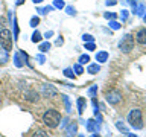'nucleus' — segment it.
<instances>
[{
  "mask_svg": "<svg viewBox=\"0 0 146 137\" xmlns=\"http://www.w3.org/2000/svg\"><path fill=\"white\" fill-rule=\"evenodd\" d=\"M135 40H137V43L139 44H146V29H140L139 32H137V35H135Z\"/></svg>",
  "mask_w": 146,
  "mask_h": 137,
  "instance_id": "9",
  "label": "nucleus"
},
{
  "mask_svg": "<svg viewBox=\"0 0 146 137\" xmlns=\"http://www.w3.org/2000/svg\"><path fill=\"white\" fill-rule=\"evenodd\" d=\"M104 17L107 18V20H114V18H116V14L114 12H105Z\"/></svg>",
  "mask_w": 146,
  "mask_h": 137,
  "instance_id": "32",
  "label": "nucleus"
},
{
  "mask_svg": "<svg viewBox=\"0 0 146 137\" xmlns=\"http://www.w3.org/2000/svg\"><path fill=\"white\" fill-rule=\"evenodd\" d=\"M73 70L76 72V75H81V73H84V68H82V64H75V66H73Z\"/></svg>",
  "mask_w": 146,
  "mask_h": 137,
  "instance_id": "24",
  "label": "nucleus"
},
{
  "mask_svg": "<svg viewBox=\"0 0 146 137\" xmlns=\"http://www.w3.org/2000/svg\"><path fill=\"white\" fill-rule=\"evenodd\" d=\"M52 35H53V31H47V32L44 34V38H46V40H49Z\"/></svg>",
  "mask_w": 146,
  "mask_h": 137,
  "instance_id": "37",
  "label": "nucleus"
},
{
  "mask_svg": "<svg viewBox=\"0 0 146 137\" xmlns=\"http://www.w3.org/2000/svg\"><path fill=\"white\" fill-rule=\"evenodd\" d=\"M14 40L18 38V25H17V18H14Z\"/></svg>",
  "mask_w": 146,
  "mask_h": 137,
  "instance_id": "28",
  "label": "nucleus"
},
{
  "mask_svg": "<svg viewBox=\"0 0 146 137\" xmlns=\"http://www.w3.org/2000/svg\"><path fill=\"white\" fill-rule=\"evenodd\" d=\"M41 38H43V35H41L38 31H35L34 34H32V38H31V40H32V43H40Z\"/></svg>",
  "mask_w": 146,
  "mask_h": 137,
  "instance_id": "17",
  "label": "nucleus"
},
{
  "mask_svg": "<svg viewBox=\"0 0 146 137\" xmlns=\"http://www.w3.org/2000/svg\"><path fill=\"white\" fill-rule=\"evenodd\" d=\"M107 100L111 105H116V104H119L122 100V93L119 90H111V91H108L107 93Z\"/></svg>",
  "mask_w": 146,
  "mask_h": 137,
  "instance_id": "5",
  "label": "nucleus"
},
{
  "mask_svg": "<svg viewBox=\"0 0 146 137\" xmlns=\"http://www.w3.org/2000/svg\"><path fill=\"white\" fill-rule=\"evenodd\" d=\"M68 122H70V120H68V119H67V117H66V119H62V123H61V126H62V128H66Z\"/></svg>",
  "mask_w": 146,
  "mask_h": 137,
  "instance_id": "39",
  "label": "nucleus"
},
{
  "mask_svg": "<svg viewBox=\"0 0 146 137\" xmlns=\"http://www.w3.org/2000/svg\"><path fill=\"white\" fill-rule=\"evenodd\" d=\"M23 3H25V0H15V5H17V6H20V5H23Z\"/></svg>",
  "mask_w": 146,
  "mask_h": 137,
  "instance_id": "41",
  "label": "nucleus"
},
{
  "mask_svg": "<svg viewBox=\"0 0 146 137\" xmlns=\"http://www.w3.org/2000/svg\"><path fill=\"white\" fill-rule=\"evenodd\" d=\"M128 3L132 6V11H134V9L137 8V5H139V3H137V0H128Z\"/></svg>",
  "mask_w": 146,
  "mask_h": 137,
  "instance_id": "36",
  "label": "nucleus"
},
{
  "mask_svg": "<svg viewBox=\"0 0 146 137\" xmlns=\"http://www.w3.org/2000/svg\"><path fill=\"white\" fill-rule=\"evenodd\" d=\"M66 12L68 14V15H76V9L73 6H66Z\"/></svg>",
  "mask_w": 146,
  "mask_h": 137,
  "instance_id": "31",
  "label": "nucleus"
},
{
  "mask_svg": "<svg viewBox=\"0 0 146 137\" xmlns=\"http://www.w3.org/2000/svg\"><path fill=\"white\" fill-rule=\"evenodd\" d=\"M9 61V55H8V50H5L3 47L0 49V64H6Z\"/></svg>",
  "mask_w": 146,
  "mask_h": 137,
  "instance_id": "14",
  "label": "nucleus"
},
{
  "mask_svg": "<svg viewBox=\"0 0 146 137\" xmlns=\"http://www.w3.org/2000/svg\"><path fill=\"white\" fill-rule=\"evenodd\" d=\"M64 76H67V78H75V75H73V68H64Z\"/></svg>",
  "mask_w": 146,
  "mask_h": 137,
  "instance_id": "29",
  "label": "nucleus"
},
{
  "mask_svg": "<svg viewBox=\"0 0 146 137\" xmlns=\"http://www.w3.org/2000/svg\"><path fill=\"white\" fill-rule=\"evenodd\" d=\"M62 44H64V38L61 37V38H58V40H56V46H62Z\"/></svg>",
  "mask_w": 146,
  "mask_h": 137,
  "instance_id": "40",
  "label": "nucleus"
},
{
  "mask_svg": "<svg viewBox=\"0 0 146 137\" xmlns=\"http://www.w3.org/2000/svg\"><path fill=\"white\" fill-rule=\"evenodd\" d=\"M88 61H90L88 55H81V57H79V64H87Z\"/></svg>",
  "mask_w": 146,
  "mask_h": 137,
  "instance_id": "30",
  "label": "nucleus"
},
{
  "mask_svg": "<svg viewBox=\"0 0 146 137\" xmlns=\"http://www.w3.org/2000/svg\"><path fill=\"white\" fill-rule=\"evenodd\" d=\"M85 49H87V50H90V52H91V50H94V49H96V46H94V43H93V41H91V43H85Z\"/></svg>",
  "mask_w": 146,
  "mask_h": 137,
  "instance_id": "34",
  "label": "nucleus"
},
{
  "mask_svg": "<svg viewBox=\"0 0 146 137\" xmlns=\"http://www.w3.org/2000/svg\"><path fill=\"white\" fill-rule=\"evenodd\" d=\"M66 130V136L67 137H72V136H75L76 134V130H78V123L73 120V122H68L67 123V126L64 128Z\"/></svg>",
  "mask_w": 146,
  "mask_h": 137,
  "instance_id": "8",
  "label": "nucleus"
},
{
  "mask_svg": "<svg viewBox=\"0 0 146 137\" xmlns=\"http://www.w3.org/2000/svg\"><path fill=\"white\" fill-rule=\"evenodd\" d=\"M61 98H62L64 105H66V111L70 113V111H72V105H70V99H68V96H67V94H62Z\"/></svg>",
  "mask_w": 146,
  "mask_h": 137,
  "instance_id": "16",
  "label": "nucleus"
},
{
  "mask_svg": "<svg viewBox=\"0 0 146 137\" xmlns=\"http://www.w3.org/2000/svg\"><path fill=\"white\" fill-rule=\"evenodd\" d=\"M82 40H84V43H91V41H94V37L90 34H84L82 35Z\"/></svg>",
  "mask_w": 146,
  "mask_h": 137,
  "instance_id": "27",
  "label": "nucleus"
},
{
  "mask_svg": "<svg viewBox=\"0 0 146 137\" xmlns=\"http://www.w3.org/2000/svg\"><path fill=\"white\" fill-rule=\"evenodd\" d=\"M32 137H49V134L43 130H36L34 134H32Z\"/></svg>",
  "mask_w": 146,
  "mask_h": 137,
  "instance_id": "21",
  "label": "nucleus"
},
{
  "mask_svg": "<svg viewBox=\"0 0 146 137\" xmlns=\"http://www.w3.org/2000/svg\"><path fill=\"white\" fill-rule=\"evenodd\" d=\"M53 9H55L53 6H44V8H38V9H36V12H40V14H43V15H44V14L52 12Z\"/></svg>",
  "mask_w": 146,
  "mask_h": 137,
  "instance_id": "18",
  "label": "nucleus"
},
{
  "mask_svg": "<svg viewBox=\"0 0 146 137\" xmlns=\"http://www.w3.org/2000/svg\"><path fill=\"white\" fill-rule=\"evenodd\" d=\"M43 94L46 98H53V96L58 94V90L50 84H43Z\"/></svg>",
  "mask_w": 146,
  "mask_h": 137,
  "instance_id": "6",
  "label": "nucleus"
},
{
  "mask_svg": "<svg viewBox=\"0 0 146 137\" xmlns=\"http://www.w3.org/2000/svg\"><path fill=\"white\" fill-rule=\"evenodd\" d=\"M85 126H87V131L88 132H99V122H96L94 119H88V120L85 122Z\"/></svg>",
  "mask_w": 146,
  "mask_h": 137,
  "instance_id": "7",
  "label": "nucleus"
},
{
  "mask_svg": "<svg viewBox=\"0 0 146 137\" xmlns=\"http://www.w3.org/2000/svg\"><path fill=\"white\" fill-rule=\"evenodd\" d=\"M110 27L114 29V31H117V29H120V27H122V25H120V23H117L116 20H111V21H110Z\"/></svg>",
  "mask_w": 146,
  "mask_h": 137,
  "instance_id": "25",
  "label": "nucleus"
},
{
  "mask_svg": "<svg viewBox=\"0 0 146 137\" xmlns=\"http://www.w3.org/2000/svg\"><path fill=\"white\" fill-rule=\"evenodd\" d=\"M79 137H84V136H82V134H81V136H79Z\"/></svg>",
  "mask_w": 146,
  "mask_h": 137,
  "instance_id": "45",
  "label": "nucleus"
},
{
  "mask_svg": "<svg viewBox=\"0 0 146 137\" xmlns=\"http://www.w3.org/2000/svg\"><path fill=\"white\" fill-rule=\"evenodd\" d=\"M38 25H40V18L36 17V15H34V17L31 18V21H29V26H32V27H36Z\"/></svg>",
  "mask_w": 146,
  "mask_h": 137,
  "instance_id": "22",
  "label": "nucleus"
},
{
  "mask_svg": "<svg viewBox=\"0 0 146 137\" xmlns=\"http://www.w3.org/2000/svg\"><path fill=\"white\" fill-rule=\"evenodd\" d=\"M0 46L5 50H11L12 49V34L8 29H2L0 31Z\"/></svg>",
  "mask_w": 146,
  "mask_h": 137,
  "instance_id": "4",
  "label": "nucleus"
},
{
  "mask_svg": "<svg viewBox=\"0 0 146 137\" xmlns=\"http://www.w3.org/2000/svg\"><path fill=\"white\" fill-rule=\"evenodd\" d=\"M85 110V99L84 98H78V113L82 114Z\"/></svg>",
  "mask_w": 146,
  "mask_h": 137,
  "instance_id": "15",
  "label": "nucleus"
},
{
  "mask_svg": "<svg viewBox=\"0 0 146 137\" xmlns=\"http://www.w3.org/2000/svg\"><path fill=\"white\" fill-rule=\"evenodd\" d=\"M117 3V0H107V6H114Z\"/></svg>",
  "mask_w": 146,
  "mask_h": 137,
  "instance_id": "38",
  "label": "nucleus"
},
{
  "mask_svg": "<svg viewBox=\"0 0 146 137\" xmlns=\"http://www.w3.org/2000/svg\"><path fill=\"white\" fill-rule=\"evenodd\" d=\"M99 70H100V66L98 63H96V64H90V66L87 67V73H90V75H96V73H99Z\"/></svg>",
  "mask_w": 146,
  "mask_h": 137,
  "instance_id": "12",
  "label": "nucleus"
},
{
  "mask_svg": "<svg viewBox=\"0 0 146 137\" xmlns=\"http://www.w3.org/2000/svg\"><path fill=\"white\" fill-rule=\"evenodd\" d=\"M52 6L56 9H62V8H66V3H64V0H53Z\"/></svg>",
  "mask_w": 146,
  "mask_h": 137,
  "instance_id": "20",
  "label": "nucleus"
},
{
  "mask_svg": "<svg viewBox=\"0 0 146 137\" xmlns=\"http://www.w3.org/2000/svg\"><path fill=\"white\" fill-rule=\"evenodd\" d=\"M36 61H38L40 64H44V63H46V58H44V55H38V57H36Z\"/></svg>",
  "mask_w": 146,
  "mask_h": 137,
  "instance_id": "35",
  "label": "nucleus"
},
{
  "mask_svg": "<svg viewBox=\"0 0 146 137\" xmlns=\"http://www.w3.org/2000/svg\"><path fill=\"white\" fill-rule=\"evenodd\" d=\"M40 52H47V50L50 49V43H49V40L47 41H44V43H40Z\"/></svg>",
  "mask_w": 146,
  "mask_h": 137,
  "instance_id": "19",
  "label": "nucleus"
},
{
  "mask_svg": "<svg viewBox=\"0 0 146 137\" xmlns=\"http://www.w3.org/2000/svg\"><path fill=\"white\" fill-rule=\"evenodd\" d=\"M132 12H135L139 17H143V15H145V12H146V5H143V3H139V5H137V8H135Z\"/></svg>",
  "mask_w": 146,
  "mask_h": 137,
  "instance_id": "13",
  "label": "nucleus"
},
{
  "mask_svg": "<svg viewBox=\"0 0 146 137\" xmlns=\"http://www.w3.org/2000/svg\"><path fill=\"white\" fill-rule=\"evenodd\" d=\"M43 122L47 125L49 128H56L61 122V114H59L56 110H47L43 114Z\"/></svg>",
  "mask_w": 146,
  "mask_h": 137,
  "instance_id": "1",
  "label": "nucleus"
},
{
  "mask_svg": "<svg viewBox=\"0 0 146 137\" xmlns=\"http://www.w3.org/2000/svg\"><path fill=\"white\" fill-rule=\"evenodd\" d=\"M32 2H34V3L36 5V3H41V2H43V0H32Z\"/></svg>",
  "mask_w": 146,
  "mask_h": 137,
  "instance_id": "42",
  "label": "nucleus"
},
{
  "mask_svg": "<svg viewBox=\"0 0 146 137\" xmlns=\"http://www.w3.org/2000/svg\"><path fill=\"white\" fill-rule=\"evenodd\" d=\"M91 137H100V136L98 134V132H94V134H93V136H91Z\"/></svg>",
  "mask_w": 146,
  "mask_h": 137,
  "instance_id": "44",
  "label": "nucleus"
},
{
  "mask_svg": "<svg viewBox=\"0 0 146 137\" xmlns=\"http://www.w3.org/2000/svg\"><path fill=\"white\" fill-rule=\"evenodd\" d=\"M116 126H117V130H119V131H123V134H128V132H129V131L126 130V126L123 125L122 122H116Z\"/></svg>",
  "mask_w": 146,
  "mask_h": 137,
  "instance_id": "23",
  "label": "nucleus"
},
{
  "mask_svg": "<svg viewBox=\"0 0 146 137\" xmlns=\"http://www.w3.org/2000/svg\"><path fill=\"white\" fill-rule=\"evenodd\" d=\"M119 49L122 50L123 53H129L132 49H134V37L131 34H126L119 43Z\"/></svg>",
  "mask_w": 146,
  "mask_h": 137,
  "instance_id": "3",
  "label": "nucleus"
},
{
  "mask_svg": "<svg viewBox=\"0 0 146 137\" xmlns=\"http://www.w3.org/2000/svg\"><path fill=\"white\" fill-rule=\"evenodd\" d=\"M96 61L98 63H107L108 61V52H105V50L98 52L96 53Z\"/></svg>",
  "mask_w": 146,
  "mask_h": 137,
  "instance_id": "10",
  "label": "nucleus"
},
{
  "mask_svg": "<svg viewBox=\"0 0 146 137\" xmlns=\"http://www.w3.org/2000/svg\"><path fill=\"white\" fill-rule=\"evenodd\" d=\"M120 18H122V21H126V18H128V11L126 9H122L120 11Z\"/></svg>",
  "mask_w": 146,
  "mask_h": 137,
  "instance_id": "33",
  "label": "nucleus"
},
{
  "mask_svg": "<svg viewBox=\"0 0 146 137\" xmlns=\"http://www.w3.org/2000/svg\"><path fill=\"white\" fill-rule=\"evenodd\" d=\"M128 122L134 130H141L143 128V120H141V111L140 110H132L128 114Z\"/></svg>",
  "mask_w": 146,
  "mask_h": 137,
  "instance_id": "2",
  "label": "nucleus"
},
{
  "mask_svg": "<svg viewBox=\"0 0 146 137\" xmlns=\"http://www.w3.org/2000/svg\"><path fill=\"white\" fill-rule=\"evenodd\" d=\"M126 137H137V136H134V134H129V132H128V134H126Z\"/></svg>",
  "mask_w": 146,
  "mask_h": 137,
  "instance_id": "43",
  "label": "nucleus"
},
{
  "mask_svg": "<svg viewBox=\"0 0 146 137\" xmlns=\"http://www.w3.org/2000/svg\"><path fill=\"white\" fill-rule=\"evenodd\" d=\"M25 98L27 100H31V102H35V100H38V93L34 90H29V91H26L25 93Z\"/></svg>",
  "mask_w": 146,
  "mask_h": 137,
  "instance_id": "11",
  "label": "nucleus"
},
{
  "mask_svg": "<svg viewBox=\"0 0 146 137\" xmlns=\"http://www.w3.org/2000/svg\"><path fill=\"white\" fill-rule=\"evenodd\" d=\"M96 93H98V85H93V87L88 90V96L94 99V98H96Z\"/></svg>",
  "mask_w": 146,
  "mask_h": 137,
  "instance_id": "26",
  "label": "nucleus"
}]
</instances>
